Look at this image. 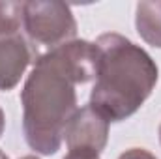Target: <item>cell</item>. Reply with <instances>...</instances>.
<instances>
[{"label":"cell","mask_w":161,"mask_h":159,"mask_svg":"<svg viewBox=\"0 0 161 159\" xmlns=\"http://www.w3.org/2000/svg\"><path fill=\"white\" fill-rule=\"evenodd\" d=\"M45 56L60 68L75 84L96 79L99 68V47L96 41L73 40L45 52Z\"/></svg>","instance_id":"4"},{"label":"cell","mask_w":161,"mask_h":159,"mask_svg":"<svg viewBox=\"0 0 161 159\" xmlns=\"http://www.w3.org/2000/svg\"><path fill=\"white\" fill-rule=\"evenodd\" d=\"M135 26L148 45L161 49V0L137 4Z\"/></svg>","instance_id":"7"},{"label":"cell","mask_w":161,"mask_h":159,"mask_svg":"<svg viewBox=\"0 0 161 159\" xmlns=\"http://www.w3.org/2000/svg\"><path fill=\"white\" fill-rule=\"evenodd\" d=\"M0 159H8V157L0 152ZM21 159H38V157H36V156H25V157H21Z\"/></svg>","instance_id":"12"},{"label":"cell","mask_w":161,"mask_h":159,"mask_svg":"<svg viewBox=\"0 0 161 159\" xmlns=\"http://www.w3.org/2000/svg\"><path fill=\"white\" fill-rule=\"evenodd\" d=\"M23 28L34 45L60 47L73 41L77 23L64 2H23Z\"/></svg>","instance_id":"3"},{"label":"cell","mask_w":161,"mask_h":159,"mask_svg":"<svg viewBox=\"0 0 161 159\" xmlns=\"http://www.w3.org/2000/svg\"><path fill=\"white\" fill-rule=\"evenodd\" d=\"M21 103L28 146L43 156L56 154L66 125L77 112L75 82L41 54L23 86Z\"/></svg>","instance_id":"2"},{"label":"cell","mask_w":161,"mask_h":159,"mask_svg":"<svg viewBox=\"0 0 161 159\" xmlns=\"http://www.w3.org/2000/svg\"><path fill=\"white\" fill-rule=\"evenodd\" d=\"M4 123H6V120H4V112H2V109H0V135H2V131H4Z\"/></svg>","instance_id":"11"},{"label":"cell","mask_w":161,"mask_h":159,"mask_svg":"<svg viewBox=\"0 0 161 159\" xmlns=\"http://www.w3.org/2000/svg\"><path fill=\"white\" fill-rule=\"evenodd\" d=\"M30 62L32 51L21 32L0 36V90L17 86Z\"/></svg>","instance_id":"6"},{"label":"cell","mask_w":161,"mask_h":159,"mask_svg":"<svg viewBox=\"0 0 161 159\" xmlns=\"http://www.w3.org/2000/svg\"><path fill=\"white\" fill-rule=\"evenodd\" d=\"M96 45L99 68L88 105L109 123L129 118L156 88L158 66L144 49L120 34H101Z\"/></svg>","instance_id":"1"},{"label":"cell","mask_w":161,"mask_h":159,"mask_svg":"<svg viewBox=\"0 0 161 159\" xmlns=\"http://www.w3.org/2000/svg\"><path fill=\"white\" fill-rule=\"evenodd\" d=\"M159 142H161V125H159Z\"/></svg>","instance_id":"13"},{"label":"cell","mask_w":161,"mask_h":159,"mask_svg":"<svg viewBox=\"0 0 161 159\" xmlns=\"http://www.w3.org/2000/svg\"><path fill=\"white\" fill-rule=\"evenodd\" d=\"M107 139L109 122L90 105L77 109L64 131L68 150H90L99 154L107 146Z\"/></svg>","instance_id":"5"},{"label":"cell","mask_w":161,"mask_h":159,"mask_svg":"<svg viewBox=\"0 0 161 159\" xmlns=\"http://www.w3.org/2000/svg\"><path fill=\"white\" fill-rule=\"evenodd\" d=\"M23 28V2H0V36L19 34Z\"/></svg>","instance_id":"8"},{"label":"cell","mask_w":161,"mask_h":159,"mask_svg":"<svg viewBox=\"0 0 161 159\" xmlns=\"http://www.w3.org/2000/svg\"><path fill=\"white\" fill-rule=\"evenodd\" d=\"M64 159H99V154L90 150H69Z\"/></svg>","instance_id":"10"},{"label":"cell","mask_w":161,"mask_h":159,"mask_svg":"<svg viewBox=\"0 0 161 159\" xmlns=\"http://www.w3.org/2000/svg\"><path fill=\"white\" fill-rule=\"evenodd\" d=\"M118 159H158L156 156H152L148 150L144 148H131L127 152H124Z\"/></svg>","instance_id":"9"}]
</instances>
